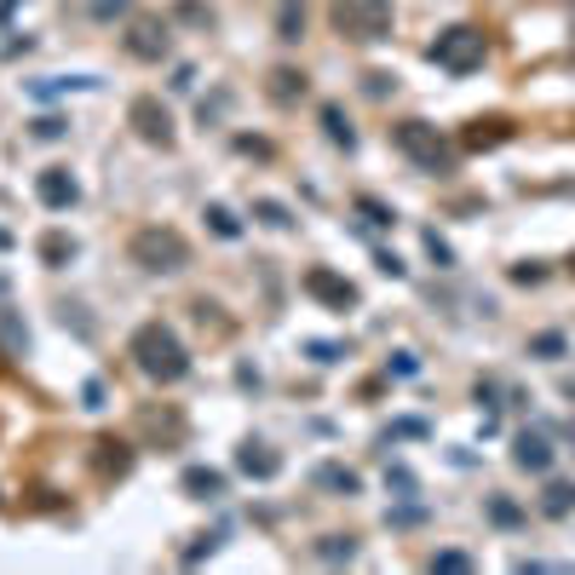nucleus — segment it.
<instances>
[{"label": "nucleus", "mask_w": 575, "mask_h": 575, "mask_svg": "<svg viewBox=\"0 0 575 575\" xmlns=\"http://www.w3.org/2000/svg\"><path fill=\"white\" fill-rule=\"evenodd\" d=\"M236 466L247 472V478H277V472H283V455H277L270 443H254V438H247V443L236 449Z\"/></svg>", "instance_id": "nucleus-11"}, {"label": "nucleus", "mask_w": 575, "mask_h": 575, "mask_svg": "<svg viewBox=\"0 0 575 575\" xmlns=\"http://www.w3.org/2000/svg\"><path fill=\"white\" fill-rule=\"evenodd\" d=\"M489 518H495V523H518L523 512H518V507L507 501V495H495V501H489Z\"/></svg>", "instance_id": "nucleus-28"}, {"label": "nucleus", "mask_w": 575, "mask_h": 575, "mask_svg": "<svg viewBox=\"0 0 575 575\" xmlns=\"http://www.w3.org/2000/svg\"><path fill=\"white\" fill-rule=\"evenodd\" d=\"M213 546H219V535H196V546H185V564H196L202 553H213Z\"/></svg>", "instance_id": "nucleus-31"}, {"label": "nucleus", "mask_w": 575, "mask_h": 575, "mask_svg": "<svg viewBox=\"0 0 575 575\" xmlns=\"http://www.w3.org/2000/svg\"><path fill=\"white\" fill-rule=\"evenodd\" d=\"M484 58H489V35L478 30V23H449V30L432 41V64L449 69V75L484 69Z\"/></svg>", "instance_id": "nucleus-4"}, {"label": "nucleus", "mask_w": 575, "mask_h": 575, "mask_svg": "<svg viewBox=\"0 0 575 575\" xmlns=\"http://www.w3.org/2000/svg\"><path fill=\"white\" fill-rule=\"evenodd\" d=\"M299 35H306V0H283V7H277V41H299Z\"/></svg>", "instance_id": "nucleus-18"}, {"label": "nucleus", "mask_w": 575, "mask_h": 575, "mask_svg": "<svg viewBox=\"0 0 575 575\" xmlns=\"http://www.w3.org/2000/svg\"><path fill=\"white\" fill-rule=\"evenodd\" d=\"M179 489L190 495V501H219V495H224V472H213V466H190L185 478H179Z\"/></svg>", "instance_id": "nucleus-14"}, {"label": "nucleus", "mask_w": 575, "mask_h": 575, "mask_svg": "<svg viewBox=\"0 0 575 575\" xmlns=\"http://www.w3.org/2000/svg\"><path fill=\"white\" fill-rule=\"evenodd\" d=\"M427 570H432V575H466V570H472V553H432Z\"/></svg>", "instance_id": "nucleus-23"}, {"label": "nucleus", "mask_w": 575, "mask_h": 575, "mask_svg": "<svg viewBox=\"0 0 575 575\" xmlns=\"http://www.w3.org/2000/svg\"><path fill=\"white\" fill-rule=\"evenodd\" d=\"M98 478H128V466H133V449L121 443V438H98Z\"/></svg>", "instance_id": "nucleus-12"}, {"label": "nucleus", "mask_w": 575, "mask_h": 575, "mask_svg": "<svg viewBox=\"0 0 575 575\" xmlns=\"http://www.w3.org/2000/svg\"><path fill=\"white\" fill-rule=\"evenodd\" d=\"M317 559L322 564H352L357 559V535H322L317 541Z\"/></svg>", "instance_id": "nucleus-20"}, {"label": "nucleus", "mask_w": 575, "mask_h": 575, "mask_svg": "<svg viewBox=\"0 0 575 575\" xmlns=\"http://www.w3.org/2000/svg\"><path fill=\"white\" fill-rule=\"evenodd\" d=\"M133 363L144 380H156V386H179L185 374H190V352H185V340L167 329V322H139L133 329Z\"/></svg>", "instance_id": "nucleus-1"}, {"label": "nucleus", "mask_w": 575, "mask_h": 575, "mask_svg": "<svg viewBox=\"0 0 575 575\" xmlns=\"http://www.w3.org/2000/svg\"><path fill=\"white\" fill-rule=\"evenodd\" d=\"M357 213H363L368 224H380V231H386V224H397V213H391V208H380L374 196H357Z\"/></svg>", "instance_id": "nucleus-26"}, {"label": "nucleus", "mask_w": 575, "mask_h": 575, "mask_svg": "<svg viewBox=\"0 0 575 575\" xmlns=\"http://www.w3.org/2000/svg\"><path fill=\"white\" fill-rule=\"evenodd\" d=\"M374 265H380L386 277H403V259H397V254H380V259H374Z\"/></svg>", "instance_id": "nucleus-33"}, {"label": "nucleus", "mask_w": 575, "mask_h": 575, "mask_svg": "<svg viewBox=\"0 0 575 575\" xmlns=\"http://www.w3.org/2000/svg\"><path fill=\"white\" fill-rule=\"evenodd\" d=\"M128 259L139 270H150V277H179L190 265V242H185V231H173V224H139L128 236Z\"/></svg>", "instance_id": "nucleus-2"}, {"label": "nucleus", "mask_w": 575, "mask_h": 575, "mask_svg": "<svg viewBox=\"0 0 575 575\" xmlns=\"http://www.w3.org/2000/svg\"><path fill=\"white\" fill-rule=\"evenodd\" d=\"M541 512H546V518H570V512H575V484H570V478H553V484H546V489H541Z\"/></svg>", "instance_id": "nucleus-17"}, {"label": "nucleus", "mask_w": 575, "mask_h": 575, "mask_svg": "<svg viewBox=\"0 0 575 575\" xmlns=\"http://www.w3.org/2000/svg\"><path fill=\"white\" fill-rule=\"evenodd\" d=\"M306 294L317 299V306H329V311H352L357 306V283H345L340 270H329V265L306 270Z\"/></svg>", "instance_id": "nucleus-8"}, {"label": "nucleus", "mask_w": 575, "mask_h": 575, "mask_svg": "<svg viewBox=\"0 0 575 575\" xmlns=\"http://www.w3.org/2000/svg\"><path fill=\"white\" fill-rule=\"evenodd\" d=\"M35 196H41V208H53V213H69L75 202H81V185H75V173H69V167H41V179H35Z\"/></svg>", "instance_id": "nucleus-9"}, {"label": "nucleus", "mask_w": 575, "mask_h": 575, "mask_svg": "<svg viewBox=\"0 0 575 575\" xmlns=\"http://www.w3.org/2000/svg\"><path fill=\"white\" fill-rule=\"evenodd\" d=\"M208 231H213V236H224V242H236V236H242V219H236L231 208H224V202H213V208H208Z\"/></svg>", "instance_id": "nucleus-22"}, {"label": "nucleus", "mask_w": 575, "mask_h": 575, "mask_svg": "<svg viewBox=\"0 0 575 575\" xmlns=\"http://www.w3.org/2000/svg\"><path fill=\"white\" fill-rule=\"evenodd\" d=\"M128 128L150 150H173V115H167L162 98H133V104H128Z\"/></svg>", "instance_id": "nucleus-7"}, {"label": "nucleus", "mask_w": 575, "mask_h": 575, "mask_svg": "<svg viewBox=\"0 0 575 575\" xmlns=\"http://www.w3.org/2000/svg\"><path fill=\"white\" fill-rule=\"evenodd\" d=\"M270 98H277V104L306 98V75H299V69H270Z\"/></svg>", "instance_id": "nucleus-19"}, {"label": "nucleus", "mask_w": 575, "mask_h": 575, "mask_svg": "<svg viewBox=\"0 0 575 575\" xmlns=\"http://www.w3.org/2000/svg\"><path fill=\"white\" fill-rule=\"evenodd\" d=\"M512 139V128L501 115H489V121H472L466 128V150H495V144H507Z\"/></svg>", "instance_id": "nucleus-15"}, {"label": "nucleus", "mask_w": 575, "mask_h": 575, "mask_svg": "<svg viewBox=\"0 0 575 575\" xmlns=\"http://www.w3.org/2000/svg\"><path fill=\"white\" fill-rule=\"evenodd\" d=\"M427 254H432L438 265H455V254H449V242H443L438 231H427Z\"/></svg>", "instance_id": "nucleus-29"}, {"label": "nucleus", "mask_w": 575, "mask_h": 575, "mask_svg": "<svg viewBox=\"0 0 575 575\" xmlns=\"http://www.w3.org/2000/svg\"><path fill=\"white\" fill-rule=\"evenodd\" d=\"M397 150L420 167V173H449V162H455V150L443 144L438 128H427V121H397Z\"/></svg>", "instance_id": "nucleus-5"}, {"label": "nucleus", "mask_w": 575, "mask_h": 575, "mask_svg": "<svg viewBox=\"0 0 575 575\" xmlns=\"http://www.w3.org/2000/svg\"><path fill=\"white\" fill-rule=\"evenodd\" d=\"M329 23H334V35L340 41H357V46H374V41H386L391 35V0H334L329 7Z\"/></svg>", "instance_id": "nucleus-3"}, {"label": "nucleus", "mask_w": 575, "mask_h": 575, "mask_svg": "<svg viewBox=\"0 0 575 575\" xmlns=\"http://www.w3.org/2000/svg\"><path fill=\"white\" fill-rule=\"evenodd\" d=\"M35 139H64V121L58 115H41L35 121Z\"/></svg>", "instance_id": "nucleus-30"}, {"label": "nucleus", "mask_w": 575, "mask_h": 575, "mask_svg": "<svg viewBox=\"0 0 575 575\" xmlns=\"http://www.w3.org/2000/svg\"><path fill=\"white\" fill-rule=\"evenodd\" d=\"M512 466L518 472H546L553 466V443H546L541 432H518L512 438Z\"/></svg>", "instance_id": "nucleus-10"}, {"label": "nucleus", "mask_w": 575, "mask_h": 575, "mask_svg": "<svg viewBox=\"0 0 575 575\" xmlns=\"http://www.w3.org/2000/svg\"><path fill=\"white\" fill-rule=\"evenodd\" d=\"M530 357L559 363V357H564V334H535V340H530Z\"/></svg>", "instance_id": "nucleus-24"}, {"label": "nucleus", "mask_w": 575, "mask_h": 575, "mask_svg": "<svg viewBox=\"0 0 575 575\" xmlns=\"http://www.w3.org/2000/svg\"><path fill=\"white\" fill-rule=\"evenodd\" d=\"M139 432L162 438V443H179L185 438V420H179V409H139Z\"/></svg>", "instance_id": "nucleus-13"}, {"label": "nucleus", "mask_w": 575, "mask_h": 575, "mask_svg": "<svg viewBox=\"0 0 575 575\" xmlns=\"http://www.w3.org/2000/svg\"><path fill=\"white\" fill-rule=\"evenodd\" d=\"M128 12V0H92V18H121Z\"/></svg>", "instance_id": "nucleus-32"}, {"label": "nucleus", "mask_w": 575, "mask_h": 575, "mask_svg": "<svg viewBox=\"0 0 575 575\" xmlns=\"http://www.w3.org/2000/svg\"><path fill=\"white\" fill-rule=\"evenodd\" d=\"M254 213H259V219H265V224H270V231H288V224H294V219H288V208H283V202H254Z\"/></svg>", "instance_id": "nucleus-27"}, {"label": "nucleus", "mask_w": 575, "mask_h": 575, "mask_svg": "<svg viewBox=\"0 0 575 575\" xmlns=\"http://www.w3.org/2000/svg\"><path fill=\"white\" fill-rule=\"evenodd\" d=\"M121 46H128V58H139V64H162L173 53V30L162 18L139 12V18H128V41H121Z\"/></svg>", "instance_id": "nucleus-6"}, {"label": "nucleus", "mask_w": 575, "mask_h": 575, "mask_svg": "<svg viewBox=\"0 0 575 575\" xmlns=\"http://www.w3.org/2000/svg\"><path fill=\"white\" fill-rule=\"evenodd\" d=\"M41 259H46V265L75 259V242H69V236H46V242H41Z\"/></svg>", "instance_id": "nucleus-25"}, {"label": "nucleus", "mask_w": 575, "mask_h": 575, "mask_svg": "<svg viewBox=\"0 0 575 575\" xmlns=\"http://www.w3.org/2000/svg\"><path fill=\"white\" fill-rule=\"evenodd\" d=\"M322 128H329V144H340V150H357V133H352V121L340 115V104H322Z\"/></svg>", "instance_id": "nucleus-21"}, {"label": "nucleus", "mask_w": 575, "mask_h": 575, "mask_svg": "<svg viewBox=\"0 0 575 575\" xmlns=\"http://www.w3.org/2000/svg\"><path fill=\"white\" fill-rule=\"evenodd\" d=\"M317 489H329V495H345V501H352V495L363 489V478L352 466H317Z\"/></svg>", "instance_id": "nucleus-16"}]
</instances>
